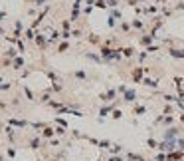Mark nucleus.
Listing matches in <instances>:
<instances>
[{
	"instance_id": "f257e3e1",
	"label": "nucleus",
	"mask_w": 184,
	"mask_h": 161,
	"mask_svg": "<svg viewBox=\"0 0 184 161\" xmlns=\"http://www.w3.org/2000/svg\"><path fill=\"white\" fill-rule=\"evenodd\" d=\"M182 133H184V127L170 125V127H166V129H162V139H166V141H176Z\"/></svg>"
},
{
	"instance_id": "f03ea898",
	"label": "nucleus",
	"mask_w": 184,
	"mask_h": 161,
	"mask_svg": "<svg viewBox=\"0 0 184 161\" xmlns=\"http://www.w3.org/2000/svg\"><path fill=\"white\" fill-rule=\"evenodd\" d=\"M156 40H159V36H156L154 32L147 30V32H143V34H139L137 44H139L140 48H147V46H150V44H153V42H156Z\"/></svg>"
},
{
	"instance_id": "7ed1b4c3",
	"label": "nucleus",
	"mask_w": 184,
	"mask_h": 161,
	"mask_svg": "<svg viewBox=\"0 0 184 161\" xmlns=\"http://www.w3.org/2000/svg\"><path fill=\"white\" fill-rule=\"evenodd\" d=\"M147 76V74H145V66H133L131 68V72H129V78H131V82L133 84H143V78Z\"/></svg>"
},
{
	"instance_id": "20e7f679",
	"label": "nucleus",
	"mask_w": 184,
	"mask_h": 161,
	"mask_svg": "<svg viewBox=\"0 0 184 161\" xmlns=\"http://www.w3.org/2000/svg\"><path fill=\"white\" fill-rule=\"evenodd\" d=\"M121 101L125 105H135V104H139V94H137V90L135 88H129L125 94L121 95Z\"/></svg>"
},
{
	"instance_id": "39448f33",
	"label": "nucleus",
	"mask_w": 184,
	"mask_h": 161,
	"mask_svg": "<svg viewBox=\"0 0 184 161\" xmlns=\"http://www.w3.org/2000/svg\"><path fill=\"white\" fill-rule=\"evenodd\" d=\"M99 100L103 101V104H111V101L119 100V94H117V88H107L105 92L99 94Z\"/></svg>"
},
{
	"instance_id": "423d86ee",
	"label": "nucleus",
	"mask_w": 184,
	"mask_h": 161,
	"mask_svg": "<svg viewBox=\"0 0 184 161\" xmlns=\"http://www.w3.org/2000/svg\"><path fill=\"white\" fill-rule=\"evenodd\" d=\"M131 28H133V32H137V34H143V32H147V22H145L143 18H135L131 20Z\"/></svg>"
},
{
	"instance_id": "0eeeda50",
	"label": "nucleus",
	"mask_w": 184,
	"mask_h": 161,
	"mask_svg": "<svg viewBox=\"0 0 184 161\" xmlns=\"http://www.w3.org/2000/svg\"><path fill=\"white\" fill-rule=\"evenodd\" d=\"M143 85L156 92V90H159V85H160V80H159V78H153V76H145V78H143Z\"/></svg>"
},
{
	"instance_id": "6e6552de",
	"label": "nucleus",
	"mask_w": 184,
	"mask_h": 161,
	"mask_svg": "<svg viewBox=\"0 0 184 161\" xmlns=\"http://www.w3.org/2000/svg\"><path fill=\"white\" fill-rule=\"evenodd\" d=\"M83 58H85V60H89V62H93V64H99V66H101V64H105L103 58H101L99 54H97V52H91V50H85V52H83Z\"/></svg>"
},
{
	"instance_id": "1a4fd4ad",
	"label": "nucleus",
	"mask_w": 184,
	"mask_h": 161,
	"mask_svg": "<svg viewBox=\"0 0 184 161\" xmlns=\"http://www.w3.org/2000/svg\"><path fill=\"white\" fill-rule=\"evenodd\" d=\"M121 54H123V60H133V58H137V48L135 46H123Z\"/></svg>"
},
{
	"instance_id": "9d476101",
	"label": "nucleus",
	"mask_w": 184,
	"mask_h": 161,
	"mask_svg": "<svg viewBox=\"0 0 184 161\" xmlns=\"http://www.w3.org/2000/svg\"><path fill=\"white\" fill-rule=\"evenodd\" d=\"M71 78H75L77 82H81V84H87L89 80H91V76L85 70H75V72H71Z\"/></svg>"
},
{
	"instance_id": "9b49d317",
	"label": "nucleus",
	"mask_w": 184,
	"mask_h": 161,
	"mask_svg": "<svg viewBox=\"0 0 184 161\" xmlns=\"http://www.w3.org/2000/svg\"><path fill=\"white\" fill-rule=\"evenodd\" d=\"M117 30L121 32L123 36H133V34H135L133 28H131V22H127V20H121V22H119V26H117Z\"/></svg>"
},
{
	"instance_id": "f8f14e48",
	"label": "nucleus",
	"mask_w": 184,
	"mask_h": 161,
	"mask_svg": "<svg viewBox=\"0 0 184 161\" xmlns=\"http://www.w3.org/2000/svg\"><path fill=\"white\" fill-rule=\"evenodd\" d=\"M85 40H87V44H91V46H101V44H103V38H101L99 34H95V32L85 34Z\"/></svg>"
},
{
	"instance_id": "ddd939ff",
	"label": "nucleus",
	"mask_w": 184,
	"mask_h": 161,
	"mask_svg": "<svg viewBox=\"0 0 184 161\" xmlns=\"http://www.w3.org/2000/svg\"><path fill=\"white\" fill-rule=\"evenodd\" d=\"M168 56L174 60H184V48H176V46H168Z\"/></svg>"
},
{
	"instance_id": "4468645a",
	"label": "nucleus",
	"mask_w": 184,
	"mask_h": 161,
	"mask_svg": "<svg viewBox=\"0 0 184 161\" xmlns=\"http://www.w3.org/2000/svg\"><path fill=\"white\" fill-rule=\"evenodd\" d=\"M166 161H184V151L182 149H176V151L166 153Z\"/></svg>"
},
{
	"instance_id": "2eb2a0df",
	"label": "nucleus",
	"mask_w": 184,
	"mask_h": 161,
	"mask_svg": "<svg viewBox=\"0 0 184 161\" xmlns=\"http://www.w3.org/2000/svg\"><path fill=\"white\" fill-rule=\"evenodd\" d=\"M8 125L16 127V129H24V127H28L30 123L26 121V120H14V117H10V120H8Z\"/></svg>"
},
{
	"instance_id": "dca6fc26",
	"label": "nucleus",
	"mask_w": 184,
	"mask_h": 161,
	"mask_svg": "<svg viewBox=\"0 0 184 161\" xmlns=\"http://www.w3.org/2000/svg\"><path fill=\"white\" fill-rule=\"evenodd\" d=\"M143 10H145V14H153V16L160 14V6H159V4H145Z\"/></svg>"
},
{
	"instance_id": "f3484780",
	"label": "nucleus",
	"mask_w": 184,
	"mask_h": 161,
	"mask_svg": "<svg viewBox=\"0 0 184 161\" xmlns=\"http://www.w3.org/2000/svg\"><path fill=\"white\" fill-rule=\"evenodd\" d=\"M125 159L127 161H149L143 153H135V151H127L125 153Z\"/></svg>"
},
{
	"instance_id": "a211bd4d",
	"label": "nucleus",
	"mask_w": 184,
	"mask_h": 161,
	"mask_svg": "<svg viewBox=\"0 0 184 161\" xmlns=\"http://www.w3.org/2000/svg\"><path fill=\"white\" fill-rule=\"evenodd\" d=\"M133 115H145L149 111V105H145V104H135L133 105Z\"/></svg>"
},
{
	"instance_id": "6ab92c4d",
	"label": "nucleus",
	"mask_w": 184,
	"mask_h": 161,
	"mask_svg": "<svg viewBox=\"0 0 184 161\" xmlns=\"http://www.w3.org/2000/svg\"><path fill=\"white\" fill-rule=\"evenodd\" d=\"M36 46L40 48V50H46L48 48V36H44V34H36Z\"/></svg>"
},
{
	"instance_id": "aec40b11",
	"label": "nucleus",
	"mask_w": 184,
	"mask_h": 161,
	"mask_svg": "<svg viewBox=\"0 0 184 161\" xmlns=\"http://www.w3.org/2000/svg\"><path fill=\"white\" fill-rule=\"evenodd\" d=\"M170 125H176V117L174 115H164V117H162L160 127H162V129H166V127H170Z\"/></svg>"
},
{
	"instance_id": "412c9836",
	"label": "nucleus",
	"mask_w": 184,
	"mask_h": 161,
	"mask_svg": "<svg viewBox=\"0 0 184 161\" xmlns=\"http://www.w3.org/2000/svg\"><path fill=\"white\" fill-rule=\"evenodd\" d=\"M40 133H42V137H44V139H52L53 135H56V127L46 125V127H44V129H42Z\"/></svg>"
},
{
	"instance_id": "4be33fe9",
	"label": "nucleus",
	"mask_w": 184,
	"mask_h": 161,
	"mask_svg": "<svg viewBox=\"0 0 184 161\" xmlns=\"http://www.w3.org/2000/svg\"><path fill=\"white\" fill-rule=\"evenodd\" d=\"M150 58V54L147 52V50H143V52H137V64L139 66H145V62H147Z\"/></svg>"
},
{
	"instance_id": "5701e85b",
	"label": "nucleus",
	"mask_w": 184,
	"mask_h": 161,
	"mask_svg": "<svg viewBox=\"0 0 184 161\" xmlns=\"http://www.w3.org/2000/svg\"><path fill=\"white\" fill-rule=\"evenodd\" d=\"M6 137H8V141H16V137H18V129L16 127H12V125H8L6 127Z\"/></svg>"
},
{
	"instance_id": "b1692460",
	"label": "nucleus",
	"mask_w": 184,
	"mask_h": 161,
	"mask_svg": "<svg viewBox=\"0 0 184 161\" xmlns=\"http://www.w3.org/2000/svg\"><path fill=\"white\" fill-rule=\"evenodd\" d=\"M28 147H30V149H38V147H42V137H38V135L30 137V139H28Z\"/></svg>"
},
{
	"instance_id": "393cba45",
	"label": "nucleus",
	"mask_w": 184,
	"mask_h": 161,
	"mask_svg": "<svg viewBox=\"0 0 184 161\" xmlns=\"http://www.w3.org/2000/svg\"><path fill=\"white\" fill-rule=\"evenodd\" d=\"M123 151H125V147L121 143H113L111 149H109V155H123Z\"/></svg>"
},
{
	"instance_id": "a878e982",
	"label": "nucleus",
	"mask_w": 184,
	"mask_h": 161,
	"mask_svg": "<svg viewBox=\"0 0 184 161\" xmlns=\"http://www.w3.org/2000/svg\"><path fill=\"white\" fill-rule=\"evenodd\" d=\"M67 50H69V40H63L56 46V54H66Z\"/></svg>"
},
{
	"instance_id": "bb28decb",
	"label": "nucleus",
	"mask_w": 184,
	"mask_h": 161,
	"mask_svg": "<svg viewBox=\"0 0 184 161\" xmlns=\"http://www.w3.org/2000/svg\"><path fill=\"white\" fill-rule=\"evenodd\" d=\"M24 64H26V62H24V58H22V56H16L14 60H12V70H22V68H24Z\"/></svg>"
},
{
	"instance_id": "cd10ccee",
	"label": "nucleus",
	"mask_w": 184,
	"mask_h": 161,
	"mask_svg": "<svg viewBox=\"0 0 184 161\" xmlns=\"http://www.w3.org/2000/svg\"><path fill=\"white\" fill-rule=\"evenodd\" d=\"M174 14V8H168V6H160V16L162 18H170Z\"/></svg>"
},
{
	"instance_id": "c85d7f7f",
	"label": "nucleus",
	"mask_w": 184,
	"mask_h": 161,
	"mask_svg": "<svg viewBox=\"0 0 184 161\" xmlns=\"http://www.w3.org/2000/svg\"><path fill=\"white\" fill-rule=\"evenodd\" d=\"M160 114H164V115H174V107H172V104H166V101H164Z\"/></svg>"
},
{
	"instance_id": "c756f323",
	"label": "nucleus",
	"mask_w": 184,
	"mask_h": 161,
	"mask_svg": "<svg viewBox=\"0 0 184 161\" xmlns=\"http://www.w3.org/2000/svg\"><path fill=\"white\" fill-rule=\"evenodd\" d=\"M22 92H24V95H26V98H28L30 101H34V100H36V95H34V92H32V90H30V88H28V85H26V84L22 85Z\"/></svg>"
},
{
	"instance_id": "7c9ffc66",
	"label": "nucleus",
	"mask_w": 184,
	"mask_h": 161,
	"mask_svg": "<svg viewBox=\"0 0 184 161\" xmlns=\"http://www.w3.org/2000/svg\"><path fill=\"white\" fill-rule=\"evenodd\" d=\"M109 16H113V18H115V20H119V22L123 20V12H121L119 8H111V10H109Z\"/></svg>"
},
{
	"instance_id": "2f4dec72",
	"label": "nucleus",
	"mask_w": 184,
	"mask_h": 161,
	"mask_svg": "<svg viewBox=\"0 0 184 161\" xmlns=\"http://www.w3.org/2000/svg\"><path fill=\"white\" fill-rule=\"evenodd\" d=\"M24 38L26 40H36V30L34 28H26L24 30Z\"/></svg>"
},
{
	"instance_id": "473e14b6",
	"label": "nucleus",
	"mask_w": 184,
	"mask_h": 161,
	"mask_svg": "<svg viewBox=\"0 0 184 161\" xmlns=\"http://www.w3.org/2000/svg\"><path fill=\"white\" fill-rule=\"evenodd\" d=\"M147 147L153 149V151H156V147H159V141H156L154 137H147Z\"/></svg>"
},
{
	"instance_id": "72a5a7b5",
	"label": "nucleus",
	"mask_w": 184,
	"mask_h": 161,
	"mask_svg": "<svg viewBox=\"0 0 184 161\" xmlns=\"http://www.w3.org/2000/svg\"><path fill=\"white\" fill-rule=\"evenodd\" d=\"M4 56H6L8 60H14V58L18 56V50H16V48H8V50L4 52Z\"/></svg>"
},
{
	"instance_id": "f704fd0d",
	"label": "nucleus",
	"mask_w": 184,
	"mask_h": 161,
	"mask_svg": "<svg viewBox=\"0 0 184 161\" xmlns=\"http://www.w3.org/2000/svg\"><path fill=\"white\" fill-rule=\"evenodd\" d=\"M71 36H73V38H83V28H79V26H77V28H73L71 30Z\"/></svg>"
},
{
	"instance_id": "c9c22d12",
	"label": "nucleus",
	"mask_w": 184,
	"mask_h": 161,
	"mask_svg": "<svg viewBox=\"0 0 184 161\" xmlns=\"http://www.w3.org/2000/svg\"><path fill=\"white\" fill-rule=\"evenodd\" d=\"M105 2H107V8H119V6H121V0H105Z\"/></svg>"
},
{
	"instance_id": "e433bc0d",
	"label": "nucleus",
	"mask_w": 184,
	"mask_h": 161,
	"mask_svg": "<svg viewBox=\"0 0 184 161\" xmlns=\"http://www.w3.org/2000/svg\"><path fill=\"white\" fill-rule=\"evenodd\" d=\"M153 159H154V161H166V153H162V151H154Z\"/></svg>"
},
{
	"instance_id": "4c0bfd02",
	"label": "nucleus",
	"mask_w": 184,
	"mask_h": 161,
	"mask_svg": "<svg viewBox=\"0 0 184 161\" xmlns=\"http://www.w3.org/2000/svg\"><path fill=\"white\" fill-rule=\"evenodd\" d=\"M107 26H109V28H117V26H119V20H115L113 16H109V18H107Z\"/></svg>"
},
{
	"instance_id": "58836bf2",
	"label": "nucleus",
	"mask_w": 184,
	"mask_h": 161,
	"mask_svg": "<svg viewBox=\"0 0 184 161\" xmlns=\"http://www.w3.org/2000/svg\"><path fill=\"white\" fill-rule=\"evenodd\" d=\"M30 125L34 127V129H40V131H42V129L48 125V123H44V121H34V123H30Z\"/></svg>"
},
{
	"instance_id": "ea45409f",
	"label": "nucleus",
	"mask_w": 184,
	"mask_h": 161,
	"mask_svg": "<svg viewBox=\"0 0 184 161\" xmlns=\"http://www.w3.org/2000/svg\"><path fill=\"white\" fill-rule=\"evenodd\" d=\"M127 90H129V85H127V84H121V85H117V94H119V98H121V95L125 94Z\"/></svg>"
},
{
	"instance_id": "a19ab883",
	"label": "nucleus",
	"mask_w": 184,
	"mask_h": 161,
	"mask_svg": "<svg viewBox=\"0 0 184 161\" xmlns=\"http://www.w3.org/2000/svg\"><path fill=\"white\" fill-rule=\"evenodd\" d=\"M66 133H67V127H62V125H56V135H59V137H63V135H66Z\"/></svg>"
},
{
	"instance_id": "79ce46f5",
	"label": "nucleus",
	"mask_w": 184,
	"mask_h": 161,
	"mask_svg": "<svg viewBox=\"0 0 184 161\" xmlns=\"http://www.w3.org/2000/svg\"><path fill=\"white\" fill-rule=\"evenodd\" d=\"M145 50H147L149 54H153V52H159V50H160V46H159V44H150V46L145 48Z\"/></svg>"
},
{
	"instance_id": "37998d69",
	"label": "nucleus",
	"mask_w": 184,
	"mask_h": 161,
	"mask_svg": "<svg viewBox=\"0 0 184 161\" xmlns=\"http://www.w3.org/2000/svg\"><path fill=\"white\" fill-rule=\"evenodd\" d=\"M172 8H174V12H184V0H180V2H176Z\"/></svg>"
},
{
	"instance_id": "c03bdc74",
	"label": "nucleus",
	"mask_w": 184,
	"mask_h": 161,
	"mask_svg": "<svg viewBox=\"0 0 184 161\" xmlns=\"http://www.w3.org/2000/svg\"><path fill=\"white\" fill-rule=\"evenodd\" d=\"M16 48H18V52H26V46H24V40L18 38V42H16Z\"/></svg>"
},
{
	"instance_id": "a18cd8bd",
	"label": "nucleus",
	"mask_w": 184,
	"mask_h": 161,
	"mask_svg": "<svg viewBox=\"0 0 184 161\" xmlns=\"http://www.w3.org/2000/svg\"><path fill=\"white\" fill-rule=\"evenodd\" d=\"M107 159H109V161H127L125 155H109Z\"/></svg>"
},
{
	"instance_id": "49530a36",
	"label": "nucleus",
	"mask_w": 184,
	"mask_h": 161,
	"mask_svg": "<svg viewBox=\"0 0 184 161\" xmlns=\"http://www.w3.org/2000/svg\"><path fill=\"white\" fill-rule=\"evenodd\" d=\"M111 117H113V120H121V117H123V111H121V110H113Z\"/></svg>"
},
{
	"instance_id": "de8ad7c7",
	"label": "nucleus",
	"mask_w": 184,
	"mask_h": 161,
	"mask_svg": "<svg viewBox=\"0 0 184 161\" xmlns=\"http://www.w3.org/2000/svg\"><path fill=\"white\" fill-rule=\"evenodd\" d=\"M10 88H12V84H10V82H4V84H0V92H8Z\"/></svg>"
},
{
	"instance_id": "09e8293b",
	"label": "nucleus",
	"mask_w": 184,
	"mask_h": 161,
	"mask_svg": "<svg viewBox=\"0 0 184 161\" xmlns=\"http://www.w3.org/2000/svg\"><path fill=\"white\" fill-rule=\"evenodd\" d=\"M162 117H164V114H159V115H156V117H154V121H153V125H160V123H162Z\"/></svg>"
},
{
	"instance_id": "8fccbe9b",
	"label": "nucleus",
	"mask_w": 184,
	"mask_h": 161,
	"mask_svg": "<svg viewBox=\"0 0 184 161\" xmlns=\"http://www.w3.org/2000/svg\"><path fill=\"white\" fill-rule=\"evenodd\" d=\"M93 6H95V8H107V2H105V0H97Z\"/></svg>"
},
{
	"instance_id": "3c124183",
	"label": "nucleus",
	"mask_w": 184,
	"mask_h": 161,
	"mask_svg": "<svg viewBox=\"0 0 184 161\" xmlns=\"http://www.w3.org/2000/svg\"><path fill=\"white\" fill-rule=\"evenodd\" d=\"M6 155H8L10 159H12V157H16V149H14V147H8V149H6Z\"/></svg>"
},
{
	"instance_id": "603ef678",
	"label": "nucleus",
	"mask_w": 184,
	"mask_h": 161,
	"mask_svg": "<svg viewBox=\"0 0 184 161\" xmlns=\"http://www.w3.org/2000/svg\"><path fill=\"white\" fill-rule=\"evenodd\" d=\"M50 145H52V147H59V139H53V137H52V139H50Z\"/></svg>"
},
{
	"instance_id": "864d4df0",
	"label": "nucleus",
	"mask_w": 184,
	"mask_h": 161,
	"mask_svg": "<svg viewBox=\"0 0 184 161\" xmlns=\"http://www.w3.org/2000/svg\"><path fill=\"white\" fill-rule=\"evenodd\" d=\"M71 38V32H62V40H69Z\"/></svg>"
},
{
	"instance_id": "5fc2aeb1",
	"label": "nucleus",
	"mask_w": 184,
	"mask_h": 161,
	"mask_svg": "<svg viewBox=\"0 0 184 161\" xmlns=\"http://www.w3.org/2000/svg\"><path fill=\"white\" fill-rule=\"evenodd\" d=\"M46 2H48V0H34V4H36V6H44Z\"/></svg>"
},
{
	"instance_id": "6e6d98bb",
	"label": "nucleus",
	"mask_w": 184,
	"mask_h": 161,
	"mask_svg": "<svg viewBox=\"0 0 184 161\" xmlns=\"http://www.w3.org/2000/svg\"><path fill=\"white\" fill-rule=\"evenodd\" d=\"M154 4H159V6H164V2H168V0H153Z\"/></svg>"
},
{
	"instance_id": "4d7b16f0",
	"label": "nucleus",
	"mask_w": 184,
	"mask_h": 161,
	"mask_svg": "<svg viewBox=\"0 0 184 161\" xmlns=\"http://www.w3.org/2000/svg\"><path fill=\"white\" fill-rule=\"evenodd\" d=\"M91 10H93V6H85L83 8V14H91Z\"/></svg>"
},
{
	"instance_id": "13d9d810",
	"label": "nucleus",
	"mask_w": 184,
	"mask_h": 161,
	"mask_svg": "<svg viewBox=\"0 0 184 161\" xmlns=\"http://www.w3.org/2000/svg\"><path fill=\"white\" fill-rule=\"evenodd\" d=\"M135 4H147V0H133Z\"/></svg>"
},
{
	"instance_id": "bf43d9fd",
	"label": "nucleus",
	"mask_w": 184,
	"mask_h": 161,
	"mask_svg": "<svg viewBox=\"0 0 184 161\" xmlns=\"http://www.w3.org/2000/svg\"><path fill=\"white\" fill-rule=\"evenodd\" d=\"M178 121H180L182 125H184V114H180V115H178Z\"/></svg>"
},
{
	"instance_id": "052dcab7",
	"label": "nucleus",
	"mask_w": 184,
	"mask_h": 161,
	"mask_svg": "<svg viewBox=\"0 0 184 161\" xmlns=\"http://www.w3.org/2000/svg\"><path fill=\"white\" fill-rule=\"evenodd\" d=\"M0 161H6V157H4V155H0Z\"/></svg>"
},
{
	"instance_id": "680f3d73",
	"label": "nucleus",
	"mask_w": 184,
	"mask_h": 161,
	"mask_svg": "<svg viewBox=\"0 0 184 161\" xmlns=\"http://www.w3.org/2000/svg\"><path fill=\"white\" fill-rule=\"evenodd\" d=\"M0 34H4V28H2V26H0Z\"/></svg>"
},
{
	"instance_id": "e2e57ef3",
	"label": "nucleus",
	"mask_w": 184,
	"mask_h": 161,
	"mask_svg": "<svg viewBox=\"0 0 184 161\" xmlns=\"http://www.w3.org/2000/svg\"><path fill=\"white\" fill-rule=\"evenodd\" d=\"M180 137H182V141H184V133H182V135H180Z\"/></svg>"
},
{
	"instance_id": "0e129e2a",
	"label": "nucleus",
	"mask_w": 184,
	"mask_h": 161,
	"mask_svg": "<svg viewBox=\"0 0 184 161\" xmlns=\"http://www.w3.org/2000/svg\"><path fill=\"white\" fill-rule=\"evenodd\" d=\"M149 161H154V159H149Z\"/></svg>"
}]
</instances>
